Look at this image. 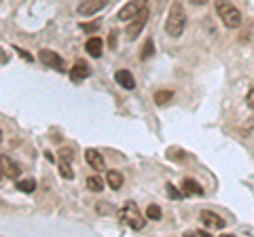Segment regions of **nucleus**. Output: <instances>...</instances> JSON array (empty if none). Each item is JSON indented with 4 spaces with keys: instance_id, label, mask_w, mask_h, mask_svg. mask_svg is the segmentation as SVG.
I'll return each instance as SVG.
<instances>
[{
    "instance_id": "1",
    "label": "nucleus",
    "mask_w": 254,
    "mask_h": 237,
    "mask_svg": "<svg viewBox=\"0 0 254 237\" xmlns=\"http://www.w3.org/2000/svg\"><path fill=\"white\" fill-rule=\"evenodd\" d=\"M187 30V11L180 2H172L168 19H165V32H168L172 38L182 36V32Z\"/></svg>"
},
{
    "instance_id": "2",
    "label": "nucleus",
    "mask_w": 254,
    "mask_h": 237,
    "mask_svg": "<svg viewBox=\"0 0 254 237\" xmlns=\"http://www.w3.org/2000/svg\"><path fill=\"white\" fill-rule=\"evenodd\" d=\"M214 11H216V15L227 28L235 30L242 26V13L231 0H214Z\"/></svg>"
},
{
    "instance_id": "3",
    "label": "nucleus",
    "mask_w": 254,
    "mask_h": 237,
    "mask_svg": "<svg viewBox=\"0 0 254 237\" xmlns=\"http://www.w3.org/2000/svg\"><path fill=\"white\" fill-rule=\"evenodd\" d=\"M119 216H121L123 223L129 229H133V231H142V229H144V216L140 214V210L136 208L133 201H127L121 208V214Z\"/></svg>"
},
{
    "instance_id": "4",
    "label": "nucleus",
    "mask_w": 254,
    "mask_h": 237,
    "mask_svg": "<svg viewBox=\"0 0 254 237\" xmlns=\"http://www.w3.org/2000/svg\"><path fill=\"white\" fill-rule=\"evenodd\" d=\"M146 21H148V9L144 6L136 17L129 19V23H127V30H125V36H127V41H136V38L140 36V32L144 30L146 26Z\"/></svg>"
},
{
    "instance_id": "5",
    "label": "nucleus",
    "mask_w": 254,
    "mask_h": 237,
    "mask_svg": "<svg viewBox=\"0 0 254 237\" xmlns=\"http://www.w3.org/2000/svg\"><path fill=\"white\" fill-rule=\"evenodd\" d=\"M38 58H41V61H43L45 66L53 68L55 72H64V70H66V68H64V59L55 51H51V49H41Z\"/></svg>"
},
{
    "instance_id": "6",
    "label": "nucleus",
    "mask_w": 254,
    "mask_h": 237,
    "mask_svg": "<svg viewBox=\"0 0 254 237\" xmlns=\"http://www.w3.org/2000/svg\"><path fill=\"white\" fill-rule=\"evenodd\" d=\"M144 6H146V0H131V2H127L123 9L119 11L117 17L121 19V21H129V19L136 17V15H138L142 9H144Z\"/></svg>"
},
{
    "instance_id": "7",
    "label": "nucleus",
    "mask_w": 254,
    "mask_h": 237,
    "mask_svg": "<svg viewBox=\"0 0 254 237\" xmlns=\"http://www.w3.org/2000/svg\"><path fill=\"white\" fill-rule=\"evenodd\" d=\"M0 168H2V174L6 178H11V180H17L21 176V168H19V163L17 161H13L9 155H2L0 157Z\"/></svg>"
},
{
    "instance_id": "8",
    "label": "nucleus",
    "mask_w": 254,
    "mask_h": 237,
    "mask_svg": "<svg viewBox=\"0 0 254 237\" xmlns=\"http://www.w3.org/2000/svg\"><path fill=\"white\" fill-rule=\"evenodd\" d=\"M108 4V0H81L76 6L78 15H95L98 11H102Z\"/></svg>"
},
{
    "instance_id": "9",
    "label": "nucleus",
    "mask_w": 254,
    "mask_h": 237,
    "mask_svg": "<svg viewBox=\"0 0 254 237\" xmlns=\"http://www.w3.org/2000/svg\"><path fill=\"white\" fill-rule=\"evenodd\" d=\"M89 74H91L89 64H87L85 59H76V64L72 66V70H70V81L81 83V81H85V78H89Z\"/></svg>"
},
{
    "instance_id": "10",
    "label": "nucleus",
    "mask_w": 254,
    "mask_h": 237,
    "mask_svg": "<svg viewBox=\"0 0 254 237\" xmlns=\"http://www.w3.org/2000/svg\"><path fill=\"white\" fill-rule=\"evenodd\" d=\"M199 220H201V225L208 229H225V225H227L225 218H220L216 212H212V210H203L199 214Z\"/></svg>"
},
{
    "instance_id": "11",
    "label": "nucleus",
    "mask_w": 254,
    "mask_h": 237,
    "mask_svg": "<svg viewBox=\"0 0 254 237\" xmlns=\"http://www.w3.org/2000/svg\"><path fill=\"white\" fill-rule=\"evenodd\" d=\"M85 161L89 163L95 172H102V170L106 168V163H104V157H102V153H100V151H93V148H87V151H85Z\"/></svg>"
},
{
    "instance_id": "12",
    "label": "nucleus",
    "mask_w": 254,
    "mask_h": 237,
    "mask_svg": "<svg viewBox=\"0 0 254 237\" xmlns=\"http://www.w3.org/2000/svg\"><path fill=\"white\" fill-rule=\"evenodd\" d=\"M85 49H87V53H89L91 58H100L102 49H104V41H102L100 36H93V38H89V41L85 43Z\"/></svg>"
},
{
    "instance_id": "13",
    "label": "nucleus",
    "mask_w": 254,
    "mask_h": 237,
    "mask_svg": "<svg viewBox=\"0 0 254 237\" xmlns=\"http://www.w3.org/2000/svg\"><path fill=\"white\" fill-rule=\"evenodd\" d=\"M115 81L123 87V89H133L136 87V78H133L131 72H127V70H119L115 74Z\"/></svg>"
},
{
    "instance_id": "14",
    "label": "nucleus",
    "mask_w": 254,
    "mask_h": 237,
    "mask_svg": "<svg viewBox=\"0 0 254 237\" xmlns=\"http://www.w3.org/2000/svg\"><path fill=\"white\" fill-rule=\"evenodd\" d=\"M182 193L185 195H203V188H201V184L197 182V180L185 178V182H182Z\"/></svg>"
},
{
    "instance_id": "15",
    "label": "nucleus",
    "mask_w": 254,
    "mask_h": 237,
    "mask_svg": "<svg viewBox=\"0 0 254 237\" xmlns=\"http://www.w3.org/2000/svg\"><path fill=\"white\" fill-rule=\"evenodd\" d=\"M106 182H108V186L113 188V191H119V188L123 186V174L117 172V170H110L106 174Z\"/></svg>"
},
{
    "instance_id": "16",
    "label": "nucleus",
    "mask_w": 254,
    "mask_h": 237,
    "mask_svg": "<svg viewBox=\"0 0 254 237\" xmlns=\"http://www.w3.org/2000/svg\"><path fill=\"white\" fill-rule=\"evenodd\" d=\"M17 191L21 193H34L36 191V180L34 178H23L17 182Z\"/></svg>"
},
{
    "instance_id": "17",
    "label": "nucleus",
    "mask_w": 254,
    "mask_h": 237,
    "mask_svg": "<svg viewBox=\"0 0 254 237\" xmlns=\"http://www.w3.org/2000/svg\"><path fill=\"white\" fill-rule=\"evenodd\" d=\"M87 188L93 191V193L104 191V180H102L100 176H89V178H87Z\"/></svg>"
},
{
    "instance_id": "18",
    "label": "nucleus",
    "mask_w": 254,
    "mask_h": 237,
    "mask_svg": "<svg viewBox=\"0 0 254 237\" xmlns=\"http://www.w3.org/2000/svg\"><path fill=\"white\" fill-rule=\"evenodd\" d=\"M170 100H174V91H170V89H163V91H157L155 93V104H159V106L168 104Z\"/></svg>"
},
{
    "instance_id": "19",
    "label": "nucleus",
    "mask_w": 254,
    "mask_h": 237,
    "mask_svg": "<svg viewBox=\"0 0 254 237\" xmlns=\"http://www.w3.org/2000/svg\"><path fill=\"white\" fill-rule=\"evenodd\" d=\"M60 174L66 180H72L74 178V172H72V168H70V163L68 161H62V159H60Z\"/></svg>"
},
{
    "instance_id": "20",
    "label": "nucleus",
    "mask_w": 254,
    "mask_h": 237,
    "mask_svg": "<svg viewBox=\"0 0 254 237\" xmlns=\"http://www.w3.org/2000/svg\"><path fill=\"white\" fill-rule=\"evenodd\" d=\"M146 218H150V220H161V208L155 205V203H150L148 208H146Z\"/></svg>"
},
{
    "instance_id": "21",
    "label": "nucleus",
    "mask_w": 254,
    "mask_h": 237,
    "mask_svg": "<svg viewBox=\"0 0 254 237\" xmlns=\"http://www.w3.org/2000/svg\"><path fill=\"white\" fill-rule=\"evenodd\" d=\"M153 53H155V43H153V38H148L146 45H144V49H142V53H140V58L142 59H148Z\"/></svg>"
},
{
    "instance_id": "22",
    "label": "nucleus",
    "mask_w": 254,
    "mask_h": 237,
    "mask_svg": "<svg viewBox=\"0 0 254 237\" xmlns=\"http://www.w3.org/2000/svg\"><path fill=\"white\" fill-rule=\"evenodd\" d=\"M168 195L172 197V199H182V197H185V193L176 191V188H174V184H168Z\"/></svg>"
},
{
    "instance_id": "23",
    "label": "nucleus",
    "mask_w": 254,
    "mask_h": 237,
    "mask_svg": "<svg viewBox=\"0 0 254 237\" xmlns=\"http://www.w3.org/2000/svg\"><path fill=\"white\" fill-rule=\"evenodd\" d=\"M60 159L62 161H72V148H62V151H60Z\"/></svg>"
},
{
    "instance_id": "24",
    "label": "nucleus",
    "mask_w": 254,
    "mask_h": 237,
    "mask_svg": "<svg viewBox=\"0 0 254 237\" xmlns=\"http://www.w3.org/2000/svg\"><path fill=\"white\" fill-rule=\"evenodd\" d=\"M210 233L208 231H201V229H197V231H187L185 237H208Z\"/></svg>"
},
{
    "instance_id": "25",
    "label": "nucleus",
    "mask_w": 254,
    "mask_h": 237,
    "mask_svg": "<svg viewBox=\"0 0 254 237\" xmlns=\"http://www.w3.org/2000/svg\"><path fill=\"white\" fill-rule=\"evenodd\" d=\"M98 28H100L98 21H93V23H81V30H87V32H95Z\"/></svg>"
},
{
    "instance_id": "26",
    "label": "nucleus",
    "mask_w": 254,
    "mask_h": 237,
    "mask_svg": "<svg viewBox=\"0 0 254 237\" xmlns=\"http://www.w3.org/2000/svg\"><path fill=\"white\" fill-rule=\"evenodd\" d=\"M246 104H248V106L254 110V89L248 91V96H246Z\"/></svg>"
},
{
    "instance_id": "27",
    "label": "nucleus",
    "mask_w": 254,
    "mask_h": 237,
    "mask_svg": "<svg viewBox=\"0 0 254 237\" xmlns=\"http://www.w3.org/2000/svg\"><path fill=\"white\" fill-rule=\"evenodd\" d=\"M15 51H17V53L21 55V58H23V59H28V61H32V55H30L28 51H23V49H19V47H15Z\"/></svg>"
},
{
    "instance_id": "28",
    "label": "nucleus",
    "mask_w": 254,
    "mask_h": 237,
    "mask_svg": "<svg viewBox=\"0 0 254 237\" xmlns=\"http://www.w3.org/2000/svg\"><path fill=\"white\" fill-rule=\"evenodd\" d=\"M110 210H113V208H110V205H104V203H98V212H100V214H108V212Z\"/></svg>"
},
{
    "instance_id": "29",
    "label": "nucleus",
    "mask_w": 254,
    "mask_h": 237,
    "mask_svg": "<svg viewBox=\"0 0 254 237\" xmlns=\"http://www.w3.org/2000/svg\"><path fill=\"white\" fill-rule=\"evenodd\" d=\"M190 2H193L195 6H203V4H208L210 0H190Z\"/></svg>"
},
{
    "instance_id": "30",
    "label": "nucleus",
    "mask_w": 254,
    "mask_h": 237,
    "mask_svg": "<svg viewBox=\"0 0 254 237\" xmlns=\"http://www.w3.org/2000/svg\"><path fill=\"white\" fill-rule=\"evenodd\" d=\"M0 142H2V129H0Z\"/></svg>"
},
{
    "instance_id": "31",
    "label": "nucleus",
    "mask_w": 254,
    "mask_h": 237,
    "mask_svg": "<svg viewBox=\"0 0 254 237\" xmlns=\"http://www.w3.org/2000/svg\"><path fill=\"white\" fill-rule=\"evenodd\" d=\"M4 176V174H2V168H0V178H2Z\"/></svg>"
}]
</instances>
